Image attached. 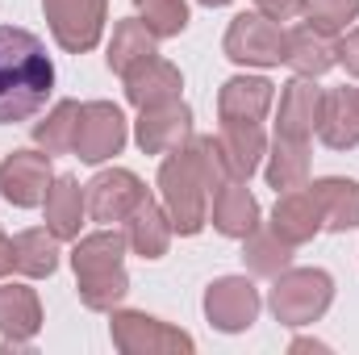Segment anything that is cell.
<instances>
[{
	"mask_svg": "<svg viewBox=\"0 0 359 355\" xmlns=\"http://www.w3.org/2000/svg\"><path fill=\"white\" fill-rule=\"evenodd\" d=\"M109 335H113V347L121 355H188L196 347L192 335H184L176 326L142 314V309H113Z\"/></svg>",
	"mask_w": 359,
	"mask_h": 355,
	"instance_id": "8992f818",
	"label": "cell"
},
{
	"mask_svg": "<svg viewBox=\"0 0 359 355\" xmlns=\"http://www.w3.org/2000/svg\"><path fill=\"white\" fill-rule=\"evenodd\" d=\"M42 209H46V230H55L59 243H76L88 217V192L76 176H55Z\"/></svg>",
	"mask_w": 359,
	"mask_h": 355,
	"instance_id": "2e32d148",
	"label": "cell"
},
{
	"mask_svg": "<svg viewBox=\"0 0 359 355\" xmlns=\"http://www.w3.org/2000/svg\"><path fill=\"white\" fill-rule=\"evenodd\" d=\"M134 138L142 147V155H172L176 147H184L192 138V109L184 100H163L151 109H138V126Z\"/></svg>",
	"mask_w": 359,
	"mask_h": 355,
	"instance_id": "8fae6325",
	"label": "cell"
},
{
	"mask_svg": "<svg viewBox=\"0 0 359 355\" xmlns=\"http://www.w3.org/2000/svg\"><path fill=\"white\" fill-rule=\"evenodd\" d=\"M318 138L330 151H351L359 147V88H330L322 92L318 105Z\"/></svg>",
	"mask_w": 359,
	"mask_h": 355,
	"instance_id": "9a60e30c",
	"label": "cell"
},
{
	"mask_svg": "<svg viewBox=\"0 0 359 355\" xmlns=\"http://www.w3.org/2000/svg\"><path fill=\"white\" fill-rule=\"evenodd\" d=\"M155 42H159V38H155L138 17L117 21V25H113V38H109V72L130 76L138 63L155 59Z\"/></svg>",
	"mask_w": 359,
	"mask_h": 355,
	"instance_id": "d4e9b609",
	"label": "cell"
},
{
	"mask_svg": "<svg viewBox=\"0 0 359 355\" xmlns=\"http://www.w3.org/2000/svg\"><path fill=\"white\" fill-rule=\"evenodd\" d=\"M126 80V100L134 105V109H151V105H163V100H176L180 88H184V76H180L176 63H168V59H147V63H138L130 76H121Z\"/></svg>",
	"mask_w": 359,
	"mask_h": 355,
	"instance_id": "44dd1931",
	"label": "cell"
},
{
	"mask_svg": "<svg viewBox=\"0 0 359 355\" xmlns=\"http://www.w3.org/2000/svg\"><path fill=\"white\" fill-rule=\"evenodd\" d=\"M318 209H322V230L330 234H347L359 226V180L347 176H326L309 184Z\"/></svg>",
	"mask_w": 359,
	"mask_h": 355,
	"instance_id": "7402d4cb",
	"label": "cell"
},
{
	"mask_svg": "<svg viewBox=\"0 0 359 355\" xmlns=\"http://www.w3.org/2000/svg\"><path fill=\"white\" fill-rule=\"evenodd\" d=\"M8 272H13V239L0 234V280H4Z\"/></svg>",
	"mask_w": 359,
	"mask_h": 355,
	"instance_id": "836d02e7",
	"label": "cell"
},
{
	"mask_svg": "<svg viewBox=\"0 0 359 355\" xmlns=\"http://www.w3.org/2000/svg\"><path fill=\"white\" fill-rule=\"evenodd\" d=\"M201 4H209V8H222V4H230V0H201Z\"/></svg>",
	"mask_w": 359,
	"mask_h": 355,
	"instance_id": "e575fe53",
	"label": "cell"
},
{
	"mask_svg": "<svg viewBox=\"0 0 359 355\" xmlns=\"http://www.w3.org/2000/svg\"><path fill=\"white\" fill-rule=\"evenodd\" d=\"M134 8L155 38H176L188 25V0H134Z\"/></svg>",
	"mask_w": 359,
	"mask_h": 355,
	"instance_id": "f546056e",
	"label": "cell"
},
{
	"mask_svg": "<svg viewBox=\"0 0 359 355\" xmlns=\"http://www.w3.org/2000/svg\"><path fill=\"white\" fill-rule=\"evenodd\" d=\"M271 100H276V84L264 76H234L217 92V117L222 126H259L268 117Z\"/></svg>",
	"mask_w": 359,
	"mask_h": 355,
	"instance_id": "4fadbf2b",
	"label": "cell"
},
{
	"mask_svg": "<svg viewBox=\"0 0 359 355\" xmlns=\"http://www.w3.org/2000/svg\"><path fill=\"white\" fill-rule=\"evenodd\" d=\"M121 226H126V243H130V251L142 255V260H163L168 247H172V234H176L168 209H163L151 192L134 205V213H130Z\"/></svg>",
	"mask_w": 359,
	"mask_h": 355,
	"instance_id": "e0dca14e",
	"label": "cell"
},
{
	"mask_svg": "<svg viewBox=\"0 0 359 355\" xmlns=\"http://www.w3.org/2000/svg\"><path fill=\"white\" fill-rule=\"evenodd\" d=\"M318 105L322 88L309 76H297L280 88V109H276V134L292 138V142H309L318 130Z\"/></svg>",
	"mask_w": 359,
	"mask_h": 355,
	"instance_id": "5bb4252c",
	"label": "cell"
},
{
	"mask_svg": "<svg viewBox=\"0 0 359 355\" xmlns=\"http://www.w3.org/2000/svg\"><path fill=\"white\" fill-rule=\"evenodd\" d=\"M80 100H59L38 126H34V142L46 151V155H67L76 151V130H80Z\"/></svg>",
	"mask_w": 359,
	"mask_h": 355,
	"instance_id": "f1b7e54d",
	"label": "cell"
},
{
	"mask_svg": "<svg viewBox=\"0 0 359 355\" xmlns=\"http://www.w3.org/2000/svg\"><path fill=\"white\" fill-rule=\"evenodd\" d=\"M55 88V63L38 34L0 25V126L29 121Z\"/></svg>",
	"mask_w": 359,
	"mask_h": 355,
	"instance_id": "7a4b0ae2",
	"label": "cell"
},
{
	"mask_svg": "<svg viewBox=\"0 0 359 355\" xmlns=\"http://www.w3.org/2000/svg\"><path fill=\"white\" fill-rule=\"evenodd\" d=\"M84 192H88V217L92 222L117 226L147 196V184L134 176V172H126V168H109V172H96L92 184H84Z\"/></svg>",
	"mask_w": 359,
	"mask_h": 355,
	"instance_id": "7c38bea8",
	"label": "cell"
},
{
	"mask_svg": "<svg viewBox=\"0 0 359 355\" xmlns=\"http://www.w3.org/2000/svg\"><path fill=\"white\" fill-rule=\"evenodd\" d=\"M247 247H243V264H247V272L251 276H268V280H276L284 267H292V243H284L276 230H251L247 239H243Z\"/></svg>",
	"mask_w": 359,
	"mask_h": 355,
	"instance_id": "83f0119b",
	"label": "cell"
},
{
	"mask_svg": "<svg viewBox=\"0 0 359 355\" xmlns=\"http://www.w3.org/2000/svg\"><path fill=\"white\" fill-rule=\"evenodd\" d=\"M271 230H276L284 243H292V247H301V243H309L313 234H322V209H318L309 184L280 192V201H276V209H271Z\"/></svg>",
	"mask_w": 359,
	"mask_h": 355,
	"instance_id": "d6986e66",
	"label": "cell"
},
{
	"mask_svg": "<svg viewBox=\"0 0 359 355\" xmlns=\"http://www.w3.org/2000/svg\"><path fill=\"white\" fill-rule=\"evenodd\" d=\"M126 230L109 226V230H96L76 239V251H72V267H76V288H80V301L96 309V314H113L126 293H130V276H126Z\"/></svg>",
	"mask_w": 359,
	"mask_h": 355,
	"instance_id": "3957f363",
	"label": "cell"
},
{
	"mask_svg": "<svg viewBox=\"0 0 359 355\" xmlns=\"http://www.w3.org/2000/svg\"><path fill=\"white\" fill-rule=\"evenodd\" d=\"M217 151H222L226 176L247 184V180L259 172L264 155H268V138H264L259 126H222V134H217Z\"/></svg>",
	"mask_w": 359,
	"mask_h": 355,
	"instance_id": "603a6c76",
	"label": "cell"
},
{
	"mask_svg": "<svg viewBox=\"0 0 359 355\" xmlns=\"http://www.w3.org/2000/svg\"><path fill=\"white\" fill-rule=\"evenodd\" d=\"M284 46H288V29L280 21L264 17L259 8L255 13H238L222 38V51L230 63H243V67H280L284 63Z\"/></svg>",
	"mask_w": 359,
	"mask_h": 355,
	"instance_id": "5b68a950",
	"label": "cell"
},
{
	"mask_svg": "<svg viewBox=\"0 0 359 355\" xmlns=\"http://www.w3.org/2000/svg\"><path fill=\"white\" fill-rule=\"evenodd\" d=\"M130 130H126V113L113 100H88L80 109V130H76V159L84 163H104L113 155H121Z\"/></svg>",
	"mask_w": 359,
	"mask_h": 355,
	"instance_id": "9c48e42d",
	"label": "cell"
},
{
	"mask_svg": "<svg viewBox=\"0 0 359 355\" xmlns=\"http://www.w3.org/2000/svg\"><path fill=\"white\" fill-rule=\"evenodd\" d=\"M42 330V301L29 284H0V339L8 347H25Z\"/></svg>",
	"mask_w": 359,
	"mask_h": 355,
	"instance_id": "ac0fdd59",
	"label": "cell"
},
{
	"mask_svg": "<svg viewBox=\"0 0 359 355\" xmlns=\"http://www.w3.org/2000/svg\"><path fill=\"white\" fill-rule=\"evenodd\" d=\"M334 301V276L322 267H284L271 280V314L280 326H313Z\"/></svg>",
	"mask_w": 359,
	"mask_h": 355,
	"instance_id": "277c9868",
	"label": "cell"
},
{
	"mask_svg": "<svg viewBox=\"0 0 359 355\" xmlns=\"http://www.w3.org/2000/svg\"><path fill=\"white\" fill-rule=\"evenodd\" d=\"M259 305H264V297L247 276H222V280H213L205 288V318L222 335L251 330L255 318H259Z\"/></svg>",
	"mask_w": 359,
	"mask_h": 355,
	"instance_id": "ba28073f",
	"label": "cell"
},
{
	"mask_svg": "<svg viewBox=\"0 0 359 355\" xmlns=\"http://www.w3.org/2000/svg\"><path fill=\"white\" fill-rule=\"evenodd\" d=\"M255 8L271 21H292L301 13V0H255Z\"/></svg>",
	"mask_w": 359,
	"mask_h": 355,
	"instance_id": "d6a6232c",
	"label": "cell"
},
{
	"mask_svg": "<svg viewBox=\"0 0 359 355\" xmlns=\"http://www.w3.org/2000/svg\"><path fill=\"white\" fill-rule=\"evenodd\" d=\"M209 222L217 234L226 239H247L251 230H259V201L243 188V180H230L213 192L209 201Z\"/></svg>",
	"mask_w": 359,
	"mask_h": 355,
	"instance_id": "ffe728a7",
	"label": "cell"
},
{
	"mask_svg": "<svg viewBox=\"0 0 359 355\" xmlns=\"http://www.w3.org/2000/svg\"><path fill=\"white\" fill-rule=\"evenodd\" d=\"M222 184H230V176H226L213 134H205V138L192 134L184 147H176L163 159L159 196H163V209H168L176 234H201L209 226V201Z\"/></svg>",
	"mask_w": 359,
	"mask_h": 355,
	"instance_id": "6da1fadb",
	"label": "cell"
},
{
	"mask_svg": "<svg viewBox=\"0 0 359 355\" xmlns=\"http://www.w3.org/2000/svg\"><path fill=\"white\" fill-rule=\"evenodd\" d=\"M42 13H46V25H50L55 42L67 55H84L104 34L109 0H42Z\"/></svg>",
	"mask_w": 359,
	"mask_h": 355,
	"instance_id": "52a82bcc",
	"label": "cell"
},
{
	"mask_svg": "<svg viewBox=\"0 0 359 355\" xmlns=\"http://www.w3.org/2000/svg\"><path fill=\"white\" fill-rule=\"evenodd\" d=\"M301 17L334 38L359 17V0H301Z\"/></svg>",
	"mask_w": 359,
	"mask_h": 355,
	"instance_id": "4dcf8cb0",
	"label": "cell"
},
{
	"mask_svg": "<svg viewBox=\"0 0 359 355\" xmlns=\"http://www.w3.org/2000/svg\"><path fill=\"white\" fill-rule=\"evenodd\" d=\"M284 63H288V67H292L297 76H309V80H318V76H326V72H330V67L339 63L334 38H330V34H322V29H313V25L305 21V25L288 29Z\"/></svg>",
	"mask_w": 359,
	"mask_h": 355,
	"instance_id": "cb8c5ba5",
	"label": "cell"
},
{
	"mask_svg": "<svg viewBox=\"0 0 359 355\" xmlns=\"http://www.w3.org/2000/svg\"><path fill=\"white\" fill-rule=\"evenodd\" d=\"M50 155L46 151H13L0 159V196L17 209H34L46 201L50 188Z\"/></svg>",
	"mask_w": 359,
	"mask_h": 355,
	"instance_id": "30bf717a",
	"label": "cell"
},
{
	"mask_svg": "<svg viewBox=\"0 0 359 355\" xmlns=\"http://www.w3.org/2000/svg\"><path fill=\"white\" fill-rule=\"evenodd\" d=\"M334 51H339V63H343V67L359 80V25H355V29H347V34L334 42Z\"/></svg>",
	"mask_w": 359,
	"mask_h": 355,
	"instance_id": "1f68e13d",
	"label": "cell"
},
{
	"mask_svg": "<svg viewBox=\"0 0 359 355\" xmlns=\"http://www.w3.org/2000/svg\"><path fill=\"white\" fill-rule=\"evenodd\" d=\"M13 267L21 276H29V280L55 276V267H59V239H55V230H46V226L21 230L13 239Z\"/></svg>",
	"mask_w": 359,
	"mask_h": 355,
	"instance_id": "4316f807",
	"label": "cell"
},
{
	"mask_svg": "<svg viewBox=\"0 0 359 355\" xmlns=\"http://www.w3.org/2000/svg\"><path fill=\"white\" fill-rule=\"evenodd\" d=\"M264 176L276 192L301 188L309 180V142H292V138H271L268 155H264Z\"/></svg>",
	"mask_w": 359,
	"mask_h": 355,
	"instance_id": "484cf974",
	"label": "cell"
}]
</instances>
